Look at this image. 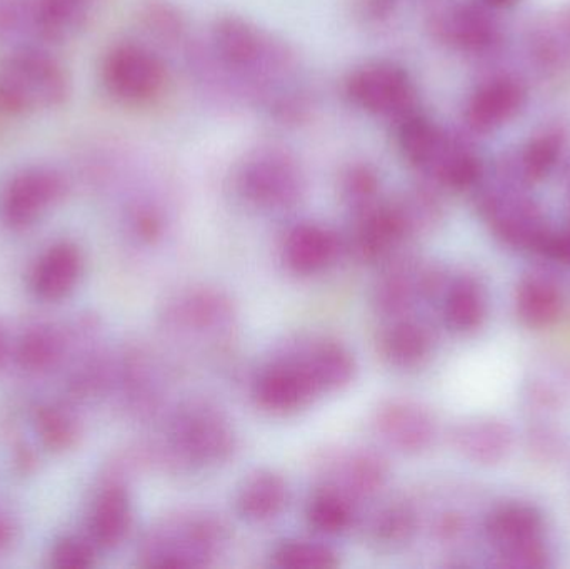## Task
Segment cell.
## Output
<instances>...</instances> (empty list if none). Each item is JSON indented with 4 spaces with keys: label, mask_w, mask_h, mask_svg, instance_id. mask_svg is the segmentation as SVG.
Here are the masks:
<instances>
[{
    "label": "cell",
    "mask_w": 570,
    "mask_h": 569,
    "mask_svg": "<svg viewBox=\"0 0 570 569\" xmlns=\"http://www.w3.org/2000/svg\"><path fill=\"white\" fill-rule=\"evenodd\" d=\"M164 457L173 471L213 470L236 454L237 433L226 411L206 398H189L173 408Z\"/></svg>",
    "instance_id": "6da1fadb"
},
{
    "label": "cell",
    "mask_w": 570,
    "mask_h": 569,
    "mask_svg": "<svg viewBox=\"0 0 570 569\" xmlns=\"http://www.w3.org/2000/svg\"><path fill=\"white\" fill-rule=\"evenodd\" d=\"M72 94L69 70L42 46H19L0 60V114L32 116L59 109Z\"/></svg>",
    "instance_id": "7a4b0ae2"
},
{
    "label": "cell",
    "mask_w": 570,
    "mask_h": 569,
    "mask_svg": "<svg viewBox=\"0 0 570 569\" xmlns=\"http://www.w3.org/2000/svg\"><path fill=\"white\" fill-rule=\"evenodd\" d=\"M397 146L409 166L431 183L468 190L482 179V163L471 147L417 110L399 120Z\"/></svg>",
    "instance_id": "3957f363"
},
{
    "label": "cell",
    "mask_w": 570,
    "mask_h": 569,
    "mask_svg": "<svg viewBox=\"0 0 570 569\" xmlns=\"http://www.w3.org/2000/svg\"><path fill=\"white\" fill-rule=\"evenodd\" d=\"M230 543V531L216 514L177 511L150 530L142 558L149 567H210Z\"/></svg>",
    "instance_id": "277c9868"
},
{
    "label": "cell",
    "mask_w": 570,
    "mask_h": 569,
    "mask_svg": "<svg viewBox=\"0 0 570 569\" xmlns=\"http://www.w3.org/2000/svg\"><path fill=\"white\" fill-rule=\"evenodd\" d=\"M233 190L247 207L285 213L304 199L307 177L294 154L279 146H261L234 167Z\"/></svg>",
    "instance_id": "5b68a950"
},
{
    "label": "cell",
    "mask_w": 570,
    "mask_h": 569,
    "mask_svg": "<svg viewBox=\"0 0 570 569\" xmlns=\"http://www.w3.org/2000/svg\"><path fill=\"white\" fill-rule=\"evenodd\" d=\"M100 82L122 106L142 107L156 102L169 82V70L160 53L142 42L114 43L100 62Z\"/></svg>",
    "instance_id": "8992f818"
},
{
    "label": "cell",
    "mask_w": 570,
    "mask_h": 569,
    "mask_svg": "<svg viewBox=\"0 0 570 569\" xmlns=\"http://www.w3.org/2000/svg\"><path fill=\"white\" fill-rule=\"evenodd\" d=\"M164 323L187 343H226L237 324L234 301L224 291L189 286L173 293L164 306Z\"/></svg>",
    "instance_id": "52a82bcc"
},
{
    "label": "cell",
    "mask_w": 570,
    "mask_h": 569,
    "mask_svg": "<svg viewBox=\"0 0 570 569\" xmlns=\"http://www.w3.org/2000/svg\"><path fill=\"white\" fill-rule=\"evenodd\" d=\"M544 528L541 511L525 503L494 508L484 521L485 538L498 550L499 565L512 569L549 567Z\"/></svg>",
    "instance_id": "ba28073f"
},
{
    "label": "cell",
    "mask_w": 570,
    "mask_h": 569,
    "mask_svg": "<svg viewBox=\"0 0 570 569\" xmlns=\"http://www.w3.org/2000/svg\"><path fill=\"white\" fill-rule=\"evenodd\" d=\"M344 92L357 109L397 122L417 109L414 79L404 67L389 60H375L352 70L345 79Z\"/></svg>",
    "instance_id": "9c48e42d"
},
{
    "label": "cell",
    "mask_w": 570,
    "mask_h": 569,
    "mask_svg": "<svg viewBox=\"0 0 570 569\" xmlns=\"http://www.w3.org/2000/svg\"><path fill=\"white\" fill-rule=\"evenodd\" d=\"M478 207L492 233L518 249L539 253L551 233L541 207L514 180L505 179L502 186L485 189L479 196Z\"/></svg>",
    "instance_id": "30bf717a"
},
{
    "label": "cell",
    "mask_w": 570,
    "mask_h": 569,
    "mask_svg": "<svg viewBox=\"0 0 570 569\" xmlns=\"http://www.w3.org/2000/svg\"><path fill=\"white\" fill-rule=\"evenodd\" d=\"M444 283L431 264L402 253L382 264L372 287V306L384 320L412 314L419 304L438 297Z\"/></svg>",
    "instance_id": "8fae6325"
},
{
    "label": "cell",
    "mask_w": 570,
    "mask_h": 569,
    "mask_svg": "<svg viewBox=\"0 0 570 569\" xmlns=\"http://www.w3.org/2000/svg\"><path fill=\"white\" fill-rule=\"evenodd\" d=\"M387 458L371 448H338L321 461V484L351 498L358 507L375 503L391 481Z\"/></svg>",
    "instance_id": "7c38bea8"
},
{
    "label": "cell",
    "mask_w": 570,
    "mask_h": 569,
    "mask_svg": "<svg viewBox=\"0 0 570 569\" xmlns=\"http://www.w3.org/2000/svg\"><path fill=\"white\" fill-rule=\"evenodd\" d=\"M250 393L257 408L274 416L298 413L321 398L304 367L283 347L259 367Z\"/></svg>",
    "instance_id": "4fadbf2b"
},
{
    "label": "cell",
    "mask_w": 570,
    "mask_h": 569,
    "mask_svg": "<svg viewBox=\"0 0 570 569\" xmlns=\"http://www.w3.org/2000/svg\"><path fill=\"white\" fill-rule=\"evenodd\" d=\"M66 189V177L56 167H23L0 193V216L13 229L32 226L62 199Z\"/></svg>",
    "instance_id": "5bb4252c"
},
{
    "label": "cell",
    "mask_w": 570,
    "mask_h": 569,
    "mask_svg": "<svg viewBox=\"0 0 570 569\" xmlns=\"http://www.w3.org/2000/svg\"><path fill=\"white\" fill-rule=\"evenodd\" d=\"M371 424L385 447L407 457L431 450L438 438L434 414L417 401L404 398L382 401L372 413Z\"/></svg>",
    "instance_id": "9a60e30c"
},
{
    "label": "cell",
    "mask_w": 570,
    "mask_h": 569,
    "mask_svg": "<svg viewBox=\"0 0 570 569\" xmlns=\"http://www.w3.org/2000/svg\"><path fill=\"white\" fill-rule=\"evenodd\" d=\"M281 347L304 367L321 396L338 393L354 383L357 361L354 353L335 337L298 336Z\"/></svg>",
    "instance_id": "2e32d148"
},
{
    "label": "cell",
    "mask_w": 570,
    "mask_h": 569,
    "mask_svg": "<svg viewBox=\"0 0 570 569\" xmlns=\"http://www.w3.org/2000/svg\"><path fill=\"white\" fill-rule=\"evenodd\" d=\"M429 32L442 46L461 52L481 53L494 47L501 37L498 22L484 7L452 3L429 17Z\"/></svg>",
    "instance_id": "e0dca14e"
},
{
    "label": "cell",
    "mask_w": 570,
    "mask_h": 569,
    "mask_svg": "<svg viewBox=\"0 0 570 569\" xmlns=\"http://www.w3.org/2000/svg\"><path fill=\"white\" fill-rule=\"evenodd\" d=\"M344 251V239L335 230L304 220L285 233L281 257L288 273L311 277L334 266Z\"/></svg>",
    "instance_id": "ac0fdd59"
},
{
    "label": "cell",
    "mask_w": 570,
    "mask_h": 569,
    "mask_svg": "<svg viewBox=\"0 0 570 569\" xmlns=\"http://www.w3.org/2000/svg\"><path fill=\"white\" fill-rule=\"evenodd\" d=\"M528 102V89L521 80L498 77L482 84L465 104L464 119L478 134L494 133L519 116Z\"/></svg>",
    "instance_id": "d6986e66"
},
{
    "label": "cell",
    "mask_w": 570,
    "mask_h": 569,
    "mask_svg": "<svg viewBox=\"0 0 570 569\" xmlns=\"http://www.w3.org/2000/svg\"><path fill=\"white\" fill-rule=\"evenodd\" d=\"M434 347V331L414 314L389 317L379 331V354L394 370H419L431 360Z\"/></svg>",
    "instance_id": "ffe728a7"
},
{
    "label": "cell",
    "mask_w": 570,
    "mask_h": 569,
    "mask_svg": "<svg viewBox=\"0 0 570 569\" xmlns=\"http://www.w3.org/2000/svg\"><path fill=\"white\" fill-rule=\"evenodd\" d=\"M100 0H29L30 46L72 39L89 26Z\"/></svg>",
    "instance_id": "44dd1931"
},
{
    "label": "cell",
    "mask_w": 570,
    "mask_h": 569,
    "mask_svg": "<svg viewBox=\"0 0 570 569\" xmlns=\"http://www.w3.org/2000/svg\"><path fill=\"white\" fill-rule=\"evenodd\" d=\"M291 500V488L279 471L261 468L244 477L237 487V514L250 524H264L284 513Z\"/></svg>",
    "instance_id": "7402d4cb"
},
{
    "label": "cell",
    "mask_w": 570,
    "mask_h": 569,
    "mask_svg": "<svg viewBox=\"0 0 570 569\" xmlns=\"http://www.w3.org/2000/svg\"><path fill=\"white\" fill-rule=\"evenodd\" d=\"M452 447L471 463L492 467L508 458L512 431L504 421L478 418L458 424L451 433Z\"/></svg>",
    "instance_id": "603a6c76"
},
{
    "label": "cell",
    "mask_w": 570,
    "mask_h": 569,
    "mask_svg": "<svg viewBox=\"0 0 570 569\" xmlns=\"http://www.w3.org/2000/svg\"><path fill=\"white\" fill-rule=\"evenodd\" d=\"M442 320L454 334L468 336L481 330L488 317V296L475 277L461 274L445 281L441 293Z\"/></svg>",
    "instance_id": "cb8c5ba5"
},
{
    "label": "cell",
    "mask_w": 570,
    "mask_h": 569,
    "mask_svg": "<svg viewBox=\"0 0 570 569\" xmlns=\"http://www.w3.org/2000/svg\"><path fill=\"white\" fill-rule=\"evenodd\" d=\"M421 528L417 507L407 498L375 501L374 510L365 518V537L382 550H397L411 543Z\"/></svg>",
    "instance_id": "d4e9b609"
},
{
    "label": "cell",
    "mask_w": 570,
    "mask_h": 569,
    "mask_svg": "<svg viewBox=\"0 0 570 569\" xmlns=\"http://www.w3.org/2000/svg\"><path fill=\"white\" fill-rule=\"evenodd\" d=\"M564 310V294L554 277L534 273L522 277L515 290V314L529 330L554 326Z\"/></svg>",
    "instance_id": "484cf974"
},
{
    "label": "cell",
    "mask_w": 570,
    "mask_h": 569,
    "mask_svg": "<svg viewBox=\"0 0 570 569\" xmlns=\"http://www.w3.org/2000/svg\"><path fill=\"white\" fill-rule=\"evenodd\" d=\"M566 149V134L559 127H549L535 134L511 160L504 164V177L514 183L532 184L546 179L558 166Z\"/></svg>",
    "instance_id": "4316f807"
},
{
    "label": "cell",
    "mask_w": 570,
    "mask_h": 569,
    "mask_svg": "<svg viewBox=\"0 0 570 569\" xmlns=\"http://www.w3.org/2000/svg\"><path fill=\"white\" fill-rule=\"evenodd\" d=\"M358 508L335 488L318 484L305 504V521L321 537H342L357 524Z\"/></svg>",
    "instance_id": "83f0119b"
},
{
    "label": "cell",
    "mask_w": 570,
    "mask_h": 569,
    "mask_svg": "<svg viewBox=\"0 0 570 569\" xmlns=\"http://www.w3.org/2000/svg\"><path fill=\"white\" fill-rule=\"evenodd\" d=\"M82 269V257L72 244L50 247L32 273V287L37 296L47 301L67 296L76 286Z\"/></svg>",
    "instance_id": "f1b7e54d"
},
{
    "label": "cell",
    "mask_w": 570,
    "mask_h": 569,
    "mask_svg": "<svg viewBox=\"0 0 570 569\" xmlns=\"http://www.w3.org/2000/svg\"><path fill=\"white\" fill-rule=\"evenodd\" d=\"M132 524L129 493L122 487H110L97 501L92 517V534L104 548H116L126 540Z\"/></svg>",
    "instance_id": "f546056e"
},
{
    "label": "cell",
    "mask_w": 570,
    "mask_h": 569,
    "mask_svg": "<svg viewBox=\"0 0 570 569\" xmlns=\"http://www.w3.org/2000/svg\"><path fill=\"white\" fill-rule=\"evenodd\" d=\"M271 563L283 569H334L341 567V558L322 541L288 538L273 548Z\"/></svg>",
    "instance_id": "4dcf8cb0"
},
{
    "label": "cell",
    "mask_w": 570,
    "mask_h": 569,
    "mask_svg": "<svg viewBox=\"0 0 570 569\" xmlns=\"http://www.w3.org/2000/svg\"><path fill=\"white\" fill-rule=\"evenodd\" d=\"M142 29L163 46H179L187 39V20L169 0H147L139 10Z\"/></svg>",
    "instance_id": "1f68e13d"
},
{
    "label": "cell",
    "mask_w": 570,
    "mask_h": 569,
    "mask_svg": "<svg viewBox=\"0 0 570 569\" xmlns=\"http://www.w3.org/2000/svg\"><path fill=\"white\" fill-rule=\"evenodd\" d=\"M532 50L535 59L549 69L562 70L570 66V7L538 27L532 37Z\"/></svg>",
    "instance_id": "d6a6232c"
},
{
    "label": "cell",
    "mask_w": 570,
    "mask_h": 569,
    "mask_svg": "<svg viewBox=\"0 0 570 569\" xmlns=\"http://www.w3.org/2000/svg\"><path fill=\"white\" fill-rule=\"evenodd\" d=\"M341 197L352 214L361 213L382 199V179L371 164L357 163L342 173Z\"/></svg>",
    "instance_id": "836d02e7"
},
{
    "label": "cell",
    "mask_w": 570,
    "mask_h": 569,
    "mask_svg": "<svg viewBox=\"0 0 570 569\" xmlns=\"http://www.w3.org/2000/svg\"><path fill=\"white\" fill-rule=\"evenodd\" d=\"M0 42L30 46L29 0H0Z\"/></svg>",
    "instance_id": "e575fe53"
},
{
    "label": "cell",
    "mask_w": 570,
    "mask_h": 569,
    "mask_svg": "<svg viewBox=\"0 0 570 569\" xmlns=\"http://www.w3.org/2000/svg\"><path fill=\"white\" fill-rule=\"evenodd\" d=\"M130 223L134 234L146 244L156 243L166 230V217L154 204H139L130 216Z\"/></svg>",
    "instance_id": "d590c367"
},
{
    "label": "cell",
    "mask_w": 570,
    "mask_h": 569,
    "mask_svg": "<svg viewBox=\"0 0 570 569\" xmlns=\"http://www.w3.org/2000/svg\"><path fill=\"white\" fill-rule=\"evenodd\" d=\"M39 431L43 443L53 450H63L76 438L73 424H70L62 414L57 411H42L39 416Z\"/></svg>",
    "instance_id": "8d00e7d4"
},
{
    "label": "cell",
    "mask_w": 570,
    "mask_h": 569,
    "mask_svg": "<svg viewBox=\"0 0 570 569\" xmlns=\"http://www.w3.org/2000/svg\"><path fill=\"white\" fill-rule=\"evenodd\" d=\"M94 550L83 541L66 540L53 550V565L59 568H89L94 565Z\"/></svg>",
    "instance_id": "74e56055"
},
{
    "label": "cell",
    "mask_w": 570,
    "mask_h": 569,
    "mask_svg": "<svg viewBox=\"0 0 570 569\" xmlns=\"http://www.w3.org/2000/svg\"><path fill=\"white\" fill-rule=\"evenodd\" d=\"M465 531H468V520L455 511H445V513L439 514L432 523V534L442 543H454V541L461 540Z\"/></svg>",
    "instance_id": "f35d334b"
},
{
    "label": "cell",
    "mask_w": 570,
    "mask_h": 569,
    "mask_svg": "<svg viewBox=\"0 0 570 569\" xmlns=\"http://www.w3.org/2000/svg\"><path fill=\"white\" fill-rule=\"evenodd\" d=\"M53 344L52 341L47 340L46 336L33 334L27 337L20 347V361L23 366L42 367L52 360Z\"/></svg>",
    "instance_id": "ab89813d"
},
{
    "label": "cell",
    "mask_w": 570,
    "mask_h": 569,
    "mask_svg": "<svg viewBox=\"0 0 570 569\" xmlns=\"http://www.w3.org/2000/svg\"><path fill=\"white\" fill-rule=\"evenodd\" d=\"M365 3H367V12L374 19H381L394 10L395 0H367Z\"/></svg>",
    "instance_id": "60d3db41"
},
{
    "label": "cell",
    "mask_w": 570,
    "mask_h": 569,
    "mask_svg": "<svg viewBox=\"0 0 570 569\" xmlns=\"http://www.w3.org/2000/svg\"><path fill=\"white\" fill-rule=\"evenodd\" d=\"M519 2L521 0H484L485 6L492 7V9H511Z\"/></svg>",
    "instance_id": "b9f144b4"
},
{
    "label": "cell",
    "mask_w": 570,
    "mask_h": 569,
    "mask_svg": "<svg viewBox=\"0 0 570 569\" xmlns=\"http://www.w3.org/2000/svg\"><path fill=\"white\" fill-rule=\"evenodd\" d=\"M0 353H2V340H0Z\"/></svg>",
    "instance_id": "7bdbcfd3"
},
{
    "label": "cell",
    "mask_w": 570,
    "mask_h": 569,
    "mask_svg": "<svg viewBox=\"0 0 570 569\" xmlns=\"http://www.w3.org/2000/svg\"><path fill=\"white\" fill-rule=\"evenodd\" d=\"M0 116H2V114H0Z\"/></svg>",
    "instance_id": "ee69618b"
}]
</instances>
